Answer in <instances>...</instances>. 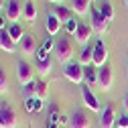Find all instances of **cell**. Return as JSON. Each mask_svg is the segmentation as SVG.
<instances>
[{
	"label": "cell",
	"instance_id": "obj_11",
	"mask_svg": "<svg viewBox=\"0 0 128 128\" xmlns=\"http://www.w3.org/2000/svg\"><path fill=\"white\" fill-rule=\"evenodd\" d=\"M18 49H20L22 55H37V51H39V47H37V39H35L33 35L24 33V37H22L20 43H18Z\"/></svg>",
	"mask_w": 128,
	"mask_h": 128
},
{
	"label": "cell",
	"instance_id": "obj_25",
	"mask_svg": "<svg viewBox=\"0 0 128 128\" xmlns=\"http://www.w3.org/2000/svg\"><path fill=\"white\" fill-rule=\"evenodd\" d=\"M24 108H26V112H39L43 108V102L37 100V98H26L24 100Z\"/></svg>",
	"mask_w": 128,
	"mask_h": 128
},
{
	"label": "cell",
	"instance_id": "obj_14",
	"mask_svg": "<svg viewBox=\"0 0 128 128\" xmlns=\"http://www.w3.org/2000/svg\"><path fill=\"white\" fill-rule=\"evenodd\" d=\"M53 16L61 22V24H67L71 18H73V14H71V8H67V6H63V4H59V6H55L53 8Z\"/></svg>",
	"mask_w": 128,
	"mask_h": 128
},
{
	"label": "cell",
	"instance_id": "obj_5",
	"mask_svg": "<svg viewBox=\"0 0 128 128\" xmlns=\"http://www.w3.org/2000/svg\"><path fill=\"white\" fill-rule=\"evenodd\" d=\"M4 14H6L10 24H18V20L22 18V2L20 0H8L6 8H4Z\"/></svg>",
	"mask_w": 128,
	"mask_h": 128
},
{
	"label": "cell",
	"instance_id": "obj_13",
	"mask_svg": "<svg viewBox=\"0 0 128 128\" xmlns=\"http://www.w3.org/2000/svg\"><path fill=\"white\" fill-rule=\"evenodd\" d=\"M92 35H94L92 24H84V22H79V26H77V30H75L73 39H75V43H77V45L86 47V45L90 43V37H92Z\"/></svg>",
	"mask_w": 128,
	"mask_h": 128
},
{
	"label": "cell",
	"instance_id": "obj_35",
	"mask_svg": "<svg viewBox=\"0 0 128 128\" xmlns=\"http://www.w3.org/2000/svg\"><path fill=\"white\" fill-rule=\"evenodd\" d=\"M49 128H57V124H51V122H49Z\"/></svg>",
	"mask_w": 128,
	"mask_h": 128
},
{
	"label": "cell",
	"instance_id": "obj_21",
	"mask_svg": "<svg viewBox=\"0 0 128 128\" xmlns=\"http://www.w3.org/2000/svg\"><path fill=\"white\" fill-rule=\"evenodd\" d=\"M84 77H86V84L92 86V84H98V69L94 65H86L84 67Z\"/></svg>",
	"mask_w": 128,
	"mask_h": 128
},
{
	"label": "cell",
	"instance_id": "obj_32",
	"mask_svg": "<svg viewBox=\"0 0 128 128\" xmlns=\"http://www.w3.org/2000/svg\"><path fill=\"white\" fill-rule=\"evenodd\" d=\"M124 108H126V114H128V94L124 96Z\"/></svg>",
	"mask_w": 128,
	"mask_h": 128
},
{
	"label": "cell",
	"instance_id": "obj_15",
	"mask_svg": "<svg viewBox=\"0 0 128 128\" xmlns=\"http://www.w3.org/2000/svg\"><path fill=\"white\" fill-rule=\"evenodd\" d=\"M0 49H2L4 53H14V51H16V43H14V41L8 37L6 28L0 30Z\"/></svg>",
	"mask_w": 128,
	"mask_h": 128
},
{
	"label": "cell",
	"instance_id": "obj_18",
	"mask_svg": "<svg viewBox=\"0 0 128 128\" xmlns=\"http://www.w3.org/2000/svg\"><path fill=\"white\" fill-rule=\"evenodd\" d=\"M73 12L79 16L92 12V0H73Z\"/></svg>",
	"mask_w": 128,
	"mask_h": 128
},
{
	"label": "cell",
	"instance_id": "obj_31",
	"mask_svg": "<svg viewBox=\"0 0 128 128\" xmlns=\"http://www.w3.org/2000/svg\"><path fill=\"white\" fill-rule=\"evenodd\" d=\"M6 22H8L6 14H0V30H4V28H6Z\"/></svg>",
	"mask_w": 128,
	"mask_h": 128
},
{
	"label": "cell",
	"instance_id": "obj_2",
	"mask_svg": "<svg viewBox=\"0 0 128 128\" xmlns=\"http://www.w3.org/2000/svg\"><path fill=\"white\" fill-rule=\"evenodd\" d=\"M63 75H65L67 82L79 86V84H84L86 82V77H84V65L79 61H69L65 67H63Z\"/></svg>",
	"mask_w": 128,
	"mask_h": 128
},
{
	"label": "cell",
	"instance_id": "obj_22",
	"mask_svg": "<svg viewBox=\"0 0 128 128\" xmlns=\"http://www.w3.org/2000/svg\"><path fill=\"white\" fill-rule=\"evenodd\" d=\"M47 94H49V92H47V82H43V79H35V98L43 102L47 98Z\"/></svg>",
	"mask_w": 128,
	"mask_h": 128
},
{
	"label": "cell",
	"instance_id": "obj_34",
	"mask_svg": "<svg viewBox=\"0 0 128 128\" xmlns=\"http://www.w3.org/2000/svg\"><path fill=\"white\" fill-rule=\"evenodd\" d=\"M49 2H53V4H55V6H59V4H61V2H63V0H49Z\"/></svg>",
	"mask_w": 128,
	"mask_h": 128
},
{
	"label": "cell",
	"instance_id": "obj_24",
	"mask_svg": "<svg viewBox=\"0 0 128 128\" xmlns=\"http://www.w3.org/2000/svg\"><path fill=\"white\" fill-rule=\"evenodd\" d=\"M100 12H102V16L110 22V20H114V8H112V4L108 2V0H104V2L100 4Z\"/></svg>",
	"mask_w": 128,
	"mask_h": 128
},
{
	"label": "cell",
	"instance_id": "obj_23",
	"mask_svg": "<svg viewBox=\"0 0 128 128\" xmlns=\"http://www.w3.org/2000/svg\"><path fill=\"white\" fill-rule=\"evenodd\" d=\"M59 28H61V22L53 16V14H49V16H47V33L49 35H57Z\"/></svg>",
	"mask_w": 128,
	"mask_h": 128
},
{
	"label": "cell",
	"instance_id": "obj_19",
	"mask_svg": "<svg viewBox=\"0 0 128 128\" xmlns=\"http://www.w3.org/2000/svg\"><path fill=\"white\" fill-rule=\"evenodd\" d=\"M6 33H8V37H10L14 43H16V45H18L20 39L24 37V30H22L20 24H8V26H6Z\"/></svg>",
	"mask_w": 128,
	"mask_h": 128
},
{
	"label": "cell",
	"instance_id": "obj_10",
	"mask_svg": "<svg viewBox=\"0 0 128 128\" xmlns=\"http://www.w3.org/2000/svg\"><path fill=\"white\" fill-rule=\"evenodd\" d=\"M116 120H118L116 118V110H114L112 104L102 108V112H100V128H114Z\"/></svg>",
	"mask_w": 128,
	"mask_h": 128
},
{
	"label": "cell",
	"instance_id": "obj_30",
	"mask_svg": "<svg viewBox=\"0 0 128 128\" xmlns=\"http://www.w3.org/2000/svg\"><path fill=\"white\" fill-rule=\"evenodd\" d=\"M41 49H43L45 53H49V51H53V49H55V41H51V39H47V41L43 43V47H41Z\"/></svg>",
	"mask_w": 128,
	"mask_h": 128
},
{
	"label": "cell",
	"instance_id": "obj_29",
	"mask_svg": "<svg viewBox=\"0 0 128 128\" xmlns=\"http://www.w3.org/2000/svg\"><path fill=\"white\" fill-rule=\"evenodd\" d=\"M116 126H118V128H128V114H126V112L116 120Z\"/></svg>",
	"mask_w": 128,
	"mask_h": 128
},
{
	"label": "cell",
	"instance_id": "obj_28",
	"mask_svg": "<svg viewBox=\"0 0 128 128\" xmlns=\"http://www.w3.org/2000/svg\"><path fill=\"white\" fill-rule=\"evenodd\" d=\"M77 26H79V22L75 20V18H71L67 24H65V30H67V33L69 35H75V30H77Z\"/></svg>",
	"mask_w": 128,
	"mask_h": 128
},
{
	"label": "cell",
	"instance_id": "obj_26",
	"mask_svg": "<svg viewBox=\"0 0 128 128\" xmlns=\"http://www.w3.org/2000/svg\"><path fill=\"white\" fill-rule=\"evenodd\" d=\"M10 90V82H8V75H6V71L0 67V96H4L6 92Z\"/></svg>",
	"mask_w": 128,
	"mask_h": 128
},
{
	"label": "cell",
	"instance_id": "obj_6",
	"mask_svg": "<svg viewBox=\"0 0 128 128\" xmlns=\"http://www.w3.org/2000/svg\"><path fill=\"white\" fill-rule=\"evenodd\" d=\"M69 128H90V118L84 108H75L69 116Z\"/></svg>",
	"mask_w": 128,
	"mask_h": 128
},
{
	"label": "cell",
	"instance_id": "obj_27",
	"mask_svg": "<svg viewBox=\"0 0 128 128\" xmlns=\"http://www.w3.org/2000/svg\"><path fill=\"white\" fill-rule=\"evenodd\" d=\"M22 94H24V98H35V82L28 86H22Z\"/></svg>",
	"mask_w": 128,
	"mask_h": 128
},
{
	"label": "cell",
	"instance_id": "obj_12",
	"mask_svg": "<svg viewBox=\"0 0 128 128\" xmlns=\"http://www.w3.org/2000/svg\"><path fill=\"white\" fill-rule=\"evenodd\" d=\"M82 100H84V104H86V108H90V112H102V108H100V102H98V98L94 96V92L90 90V86H86V88H82Z\"/></svg>",
	"mask_w": 128,
	"mask_h": 128
},
{
	"label": "cell",
	"instance_id": "obj_16",
	"mask_svg": "<svg viewBox=\"0 0 128 128\" xmlns=\"http://www.w3.org/2000/svg\"><path fill=\"white\" fill-rule=\"evenodd\" d=\"M51 69H53V61L49 59V57H45V59H37L35 61V71L39 73V75H49L51 73Z\"/></svg>",
	"mask_w": 128,
	"mask_h": 128
},
{
	"label": "cell",
	"instance_id": "obj_37",
	"mask_svg": "<svg viewBox=\"0 0 128 128\" xmlns=\"http://www.w3.org/2000/svg\"><path fill=\"white\" fill-rule=\"evenodd\" d=\"M116 128H118V126H116Z\"/></svg>",
	"mask_w": 128,
	"mask_h": 128
},
{
	"label": "cell",
	"instance_id": "obj_4",
	"mask_svg": "<svg viewBox=\"0 0 128 128\" xmlns=\"http://www.w3.org/2000/svg\"><path fill=\"white\" fill-rule=\"evenodd\" d=\"M16 77L20 86H28L35 82V67L26 61H18L16 63Z\"/></svg>",
	"mask_w": 128,
	"mask_h": 128
},
{
	"label": "cell",
	"instance_id": "obj_9",
	"mask_svg": "<svg viewBox=\"0 0 128 128\" xmlns=\"http://www.w3.org/2000/svg\"><path fill=\"white\" fill-rule=\"evenodd\" d=\"M92 28H94V33H98V35H104V33H108V26H110V22L102 16V12H100V8H92Z\"/></svg>",
	"mask_w": 128,
	"mask_h": 128
},
{
	"label": "cell",
	"instance_id": "obj_7",
	"mask_svg": "<svg viewBox=\"0 0 128 128\" xmlns=\"http://www.w3.org/2000/svg\"><path fill=\"white\" fill-rule=\"evenodd\" d=\"M112 84H114L112 67L106 63V65H102V67L98 69V86H100V90H102V92H108V90L112 88Z\"/></svg>",
	"mask_w": 128,
	"mask_h": 128
},
{
	"label": "cell",
	"instance_id": "obj_8",
	"mask_svg": "<svg viewBox=\"0 0 128 128\" xmlns=\"http://www.w3.org/2000/svg\"><path fill=\"white\" fill-rule=\"evenodd\" d=\"M106 63H108V49H106V43L100 39L94 45V61H92V65L100 69L102 65H106Z\"/></svg>",
	"mask_w": 128,
	"mask_h": 128
},
{
	"label": "cell",
	"instance_id": "obj_20",
	"mask_svg": "<svg viewBox=\"0 0 128 128\" xmlns=\"http://www.w3.org/2000/svg\"><path fill=\"white\" fill-rule=\"evenodd\" d=\"M92 61H94V47H84L82 53H79V63L86 67V65H92Z\"/></svg>",
	"mask_w": 128,
	"mask_h": 128
},
{
	"label": "cell",
	"instance_id": "obj_3",
	"mask_svg": "<svg viewBox=\"0 0 128 128\" xmlns=\"http://www.w3.org/2000/svg\"><path fill=\"white\" fill-rule=\"evenodd\" d=\"M18 116L14 108L6 102H0V128H16Z\"/></svg>",
	"mask_w": 128,
	"mask_h": 128
},
{
	"label": "cell",
	"instance_id": "obj_1",
	"mask_svg": "<svg viewBox=\"0 0 128 128\" xmlns=\"http://www.w3.org/2000/svg\"><path fill=\"white\" fill-rule=\"evenodd\" d=\"M55 55H57V61L67 65L73 57V41L69 37H61L57 43H55Z\"/></svg>",
	"mask_w": 128,
	"mask_h": 128
},
{
	"label": "cell",
	"instance_id": "obj_17",
	"mask_svg": "<svg viewBox=\"0 0 128 128\" xmlns=\"http://www.w3.org/2000/svg\"><path fill=\"white\" fill-rule=\"evenodd\" d=\"M22 16H24L26 22H35V18H37V6H35L33 0H26V2L22 4Z\"/></svg>",
	"mask_w": 128,
	"mask_h": 128
},
{
	"label": "cell",
	"instance_id": "obj_33",
	"mask_svg": "<svg viewBox=\"0 0 128 128\" xmlns=\"http://www.w3.org/2000/svg\"><path fill=\"white\" fill-rule=\"evenodd\" d=\"M2 8H6V0H0V10Z\"/></svg>",
	"mask_w": 128,
	"mask_h": 128
},
{
	"label": "cell",
	"instance_id": "obj_36",
	"mask_svg": "<svg viewBox=\"0 0 128 128\" xmlns=\"http://www.w3.org/2000/svg\"><path fill=\"white\" fill-rule=\"evenodd\" d=\"M122 2H124V4H126V8H128V0H122Z\"/></svg>",
	"mask_w": 128,
	"mask_h": 128
}]
</instances>
